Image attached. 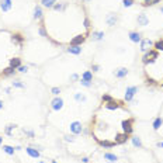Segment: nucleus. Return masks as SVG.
Returning <instances> with one entry per match:
<instances>
[{"mask_svg":"<svg viewBox=\"0 0 163 163\" xmlns=\"http://www.w3.org/2000/svg\"><path fill=\"white\" fill-rule=\"evenodd\" d=\"M158 51H155V49H151V51H148L146 54L143 55V58H142V62H143V65H149V63H155L156 62V59H158Z\"/></svg>","mask_w":163,"mask_h":163,"instance_id":"obj_1","label":"nucleus"},{"mask_svg":"<svg viewBox=\"0 0 163 163\" xmlns=\"http://www.w3.org/2000/svg\"><path fill=\"white\" fill-rule=\"evenodd\" d=\"M138 93V87L136 86H131V87H127L125 90V101H132L134 96Z\"/></svg>","mask_w":163,"mask_h":163,"instance_id":"obj_2","label":"nucleus"},{"mask_svg":"<svg viewBox=\"0 0 163 163\" xmlns=\"http://www.w3.org/2000/svg\"><path fill=\"white\" fill-rule=\"evenodd\" d=\"M152 46H153V42L149 40V38H145V40H142L141 41V51L142 52H148V51H151Z\"/></svg>","mask_w":163,"mask_h":163,"instance_id":"obj_3","label":"nucleus"},{"mask_svg":"<svg viewBox=\"0 0 163 163\" xmlns=\"http://www.w3.org/2000/svg\"><path fill=\"white\" fill-rule=\"evenodd\" d=\"M69 128H70V132H72V134H75V135H79V134H82V131H83V127H82V124H80V122H77V121L72 122Z\"/></svg>","mask_w":163,"mask_h":163,"instance_id":"obj_4","label":"nucleus"},{"mask_svg":"<svg viewBox=\"0 0 163 163\" xmlns=\"http://www.w3.org/2000/svg\"><path fill=\"white\" fill-rule=\"evenodd\" d=\"M51 107H52V110H55V111H58V110H61L62 107H63V100L61 97H56L52 100V103H51Z\"/></svg>","mask_w":163,"mask_h":163,"instance_id":"obj_5","label":"nucleus"},{"mask_svg":"<svg viewBox=\"0 0 163 163\" xmlns=\"http://www.w3.org/2000/svg\"><path fill=\"white\" fill-rule=\"evenodd\" d=\"M11 6H13L11 0H1V1H0V10L4 11V13H6V11H10Z\"/></svg>","mask_w":163,"mask_h":163,"instance_id":"obj_6","label":"nucleus"},{"mask_svg":"<svg viewBox=\"0 0 163 163\" xmlns=\"http://www.w3.org/2000/svg\"><path fill=\"white\" fill-rule=\"evenodd\" d=\"M68 52L69 54H73V55H79V54H82V48H80V45H70L68 48Z\"/></svg>","mask_w":163,"mask_h":163,"instance_id":"obj_7","label":"nucleus"},{"mask_svg":"<svg viewBox=\"0 0 163 163\" xmlns=\"http://www.w3.org/2000/svg\"><path fill=\"white\" fill-rule=\"evenodd\" d=\"M130 40L132 41V42H135V44L141 42V41H142L141 34H139V33H136V31H132V33H130Z\"/></svg>","mask_w":163,"mask_h":163,"instance_id":"obj_8","label":"nucleus"},{"mask_svg":"<svg viewBox=\"0 0 163 163\" xmlns=\"http://www.w3.org/2000/svg\"><path fill=\"white\" fill-rule=\"evenodd\" d=\"M25 152L28 153L31 158H34V159H38L40 158V152L37 151V149H34V148H31V146H28V148H25Z\"/></svg>","mask_w":163,"mask_h":163,"instance_id":"obj_9","label":"nucleus"},{"mask_svg":"<svg viewBox=\"0 0 163 163\" xmlns=\"http://www.w3.org/2000/svg\"><path fill=\"white\" fill-rule=\"evenodd\" d=\"M127 75H128V69L127 68H120L115 72V77H118V79H122V77H125Z\"/></svg>","mask_w":163,"mask_h":163,"instance_id":"obj_10","label":"nucleus"},{"mask_svg":"<svg viewBox=\"0 0 163 163\" xmlns=\"http://www.w3.org/2000/svg\"><path fill=\"white\" fill-rule=\"evenodd\" d=\"M104 159L110 163H114L118 160V158H117V155H114V153H104Z\"/></svg>","mask_w":163,"mask_h":163,"instance_id":"obj_11","label":"nucleus"},{"mask_svg":"<svg viewBox=\"0 0 163 163\" xmlns=\"http://www.w3.org/2000/svg\"><path fill=\"white\" fill-rule=\"evenodd\" d=\"M148 23H149V20H148V17H146V14H139L138 16V24L139 25H148Z\"/></svg>","mask_w":163,"mask_h":163,"instance_id":"obj_12","label":"nucleus"},{"mask_svg":"<svg viewBox=\"0 0 163 163\" xmlns=\"http://www.w3.org/2000/svg\"><path fill=\"white\" fill-rule=\"evenodd\" d=\"M34 18H35V20L42 18V9H41L40 6H37V7L34 9Z\"/></svg>","mask_w":163,"mask_h":163,"instance_id":"obj_13","label":"nucleus"},{"mask_svg":"<svg viewBox=\"0 0 163 163\" xmlns=\"http://www.w3.org/2000/svg\"><path fill=\"white\" fill-rule=\"evenodd\" d=\"M44 7H48V9H52L55 4H56V0H41Z\"/></svg>","mask_w":163,"mask_h":163,"instance_id":"obj_14","label":"nucleus"},{"mask_svg":"<svg viewBox=\"0 0 163 163\" xmlns=\"http://www.w3.org/2000/svg\"><path fill=\"white\" fill-rule=\"evenodd\" d=\"M115 23H117V16L115 14H110L107 17V24L110 27H113V25H115Z\"/></svg>","mask_w":163,"mask_h":163,"instance_id":"obj_15","label":"nucleus"},{"mask_svg":"<svg viewBox=\"0 0 163 163\" xmlns=\"http://www.w3.org/2000/svg\"><path fill=\"white\" fill-rule=\"evenodd\" d=\"M82 79H83V80H87V82H91V80H93V73H91L90 70H86V72L82 75Z\"/></svg>","mask_w":163,"mask_h":163,"instance_id":"obj_16","label":"nucleus"},{"mask_svg":"<svg viewBox=\"0 0 163 163\" xmlns=\"http://www.w3.org/2000/svg\"><path fill=\"white\" fill-rule=\"evenodd\" d=\"M162 124H163V120L160 118V117H158V118L155 120V122H153V128L158 131L159 128H160V125H162Z\"/></svg>","mask_w":163,"mask_h":163,"instance_id":"obj_17","label":"nucleus"},{"mask_svg":"<svg viewBox=\"0 0 163 163\" xmlns=\"http://www.w3.org/2000/svg\"><path fill=\"white\" fill-rule=\"evenodd\" d=\"M3 151H4V152L7 153V155H14V148H13V146H9V145H4V146H3Z\"/></svg>","mask_w":163,"mask_h":163,"instance_id":"obj_18","label":"nucleus"},{"mask_svg":"<svg viewBox=\"0 0 163 163\" xmlns=\"http://www.w3.org/2000/svg\"><path fill=\"white\" fill-rule=\"evenodd\" d=\"M160 0H143V6L145 7H148V6H153V4H156V3H159Z\"/></svg>","mask_w":163,"mask_h":163,"instance_id":"obj_19","label":"nucleus"},{"mask_svg":"<svg viewBox=\"0 0 163 163\" xmlns=\"http://www.w3.org/2000/svg\"><path fill=\"white\" fill-rule=\"evenodd\" d=\"M103 37H104V33H93V40L94 41H100V40H103Z\"/></svg>","mask_w":163,"mask_h":163,"instance_id":"obj_20","label":"nucleus"},{"mask_svg":"<svg viewBox=\"0 0 163 163\" xmlns=\"http://www.w3.org/2000/svg\"><path fill=\"white\" fill-rule=\"evenodd\" d=\"M75 98H76V101H79V103H80V101H86V96H85L83 93H76V94H75Z\"/></svg>","mask_w":163,"mask_h":163,"instance_id":"obj_21","label":"nucleus"},{"mask_svg":"<svg viewBox=\"0 0 163 163\" xmlns=\"http://www.w3.org/2000/svg\"><path fill=\"white\" fill-rule=\"evenodd\" d=\"M131 139H132V143H134V146H138V148H139V146H142V142H141V139H139L138 136H132Z\"/></svg>","mask_w":163,"mask_h":163,"instance_id":"obj_22","label":"nucleus"},{"mask_svg":"<svg viewBox=\"0 0 163 163\" xmlns=\"http://www.w3.org/2000/svg\"><path fill=\"white\" fill-rule=\"evenodd\" d=\"M155 51H163V40H160V41H158V42L155 44Z\"/></svg>","mask_w":163,"mask_h":163,"instance_id":"obj_23","label":"nucleus"},{"mask_svg":"<svg viewBox=\"0 0 163 163\" xmlns=\"http://www.w3.org/2000/svg\"><path fill=\"white\" fill-rule=\"evenodd\" d=\"M122 4H124V7H131L134 4V0H124Z\"/></svg>","mask_w":163,"mask_h":163,"instance_id":"obj_24","label":"nucleus"},{"mask_svg":"<svg viewBox=\"0 0 163 163\" xmlns=\"http://www.w3.org/2000/svg\"><path fill=\"white\" fill-rule=\"evenodd\" d=\"M80 85L85 87H90L91 86V82H87V80H83V79H80Z\"/></svg>","mask_w":163,"mask_h":163,"instance_id":"obj_25","label":"nucleus"},{"mask_svg":"<svg viewBox=\"0 0 163 163\" xmlns=\"http://www.w3.org/2000/svg\"><path fill=\"white\" fill-rule=\"evenodd\" d=\"M13 128H16V125H7V127H6V134H7V135H11Z\"/></svg>","mask_w":163,"mask_h":163,"instance_id":"obj_26","label":"nucleus"},{"mask_svg":"<svg viewBox=\"0 0 163 163\" xmlns=\"http://www.w3.org/2000/svg\"><path fill=\"white\" fill-rule=\"evenodd\" d=\"M59 93H61V89L59 87H52V94L54 96H59Z\"/></svg>","mask_w":163,"mask_h":163,"instance_id":"obj_27","label":"nucleus"},{"mask_svg":"<svg viewBox=\"0 0 163 163\" xmlns=\"http://www.w3.org/2000/svg\"><path fill=\"white\" fill-rule=\"evenodd\" d=\"M17 69H18V72H21V73H25V72L28 70V68H27V66H18Z\"/></svg>","mask_w":163,"mask_h":163,"instance_id":"obj_28","label":"nucleus"},{"mask_svg":"<svg viewBox=\"0 0 163 163\" xmlns=\"http://www.w3.org/2000/svg\"><path fill=\"white\" fill-rule=\"evenodd\" d=\"M13 86H14V87H20V89H23V87H24V85H23V83H20L18 80H16V82H13Z\"/></svg>","mask_w":163,"mask_h":163,"instance_id":"obj_29","label":"nucleus"},{"mask_svg":"<svg viewBox=\"0 0 163 163\" xmlns=\"http://www.w3.org/2000/svg\"><path fill=\"white\" fill-rule=\"evenodd\" d=\"M111 100H113V97L108 96V94H104V96H103V101H106V103H107V101H111Z\"/></svg>","mask_w":163,"mask_h":163,"instance_id":"obj_30","label":"nucleus"},{"mask_svg":"<svg viewBox=\"0 0 163 163\" xmlns=\"http://www.w3.org/2000/svg\"><path fill=\"white\" fill-rule=\"evenodd\" d=\"M24 132H25L28 136H34V132H33V131H25V130H24Z\"/></svg>","mask_w":163,"mask_h":163,"instance_id":"obj_31","label":"nucleus"},{"mask_svg":"<svg viewBox=\"0 0 163 163\" xmlns=\"http://www.w3.org/2000/svg\"><path fill=\"white\" fill-rule=\"evenodd\" d=\"M91 69H93V72H97L98 69H100V66H98V65H93V68H91Z\"/></svg>","mask_w":163,"mask_h":163,"instance_id":"obj_32","label":"nucleus"},{"mask_svg":"<svg viewBox=\"0 0 163 163\" xmlns=\"http://www.w3.org/2000/svg\"><path fill=\"white\" fill-rule=\"evenodd\" d=\"M77 75H72V76H70V79H72V80H77Z\"/></svg>","mask_w":163,"mask_h":163,"instance_id":"obj_33","label":"nucleus"},{"mask_svg":"<svg viewBox=\"0 0 163 163\" xmlns=\"http://www.w3.org/2000/svg\"><path fill=\"white\" fill-rule=\"evenodd\" d=\"M158 148H163V142H158Z\"/></svg>","mask_w":163,"mask_h":163,"instance_id":"obj_34","label":"nucleus"},{"mask_svg":"<svg viewBox=\"0 0 163 163\" xmlns=\"http://www.w3.org/2000/svg\"><path fill=\"white\" fill-rule=\"evenodd\" d=\"M82 160H83V163H87V162H89V159H87V158H83Z\"/></svg>","mask_w":163,"mask_h":163,"instance_id":"obj_35","label":"nucleus"},{"mask_svg":"<svg viewBox=\"0 0 163 163\" xmlns=\"http://www.w3.org/2000/svg\"><path fill=\"white\" fill-rule=\"evenodd\" d=\"M1 107H3V101H0V108H1Z\"/></svg>","mask_w":163,"mask_h":163,"instance_id":"obj_36","label":"nucleus"},{"mask_svg":"<svg viewBox=\"0 0 163 163\" xmlns=\"http://www.w3.org/2000/svg\"><path fill=\"white\" fill-rule=\"evenodd\" d=\"M1 142H3V138H1V136H0V145H1Z\"/></svg>","mask_w":163,"mask_h":163,"instance_id":"obj_37","label":"nucleus"},{"mask_svg":"<svg viewBox=\"0 0 163 163\" xmlns=\"http://www.w3.org/2000/svg\"><path fill=\"white\" fill-rule=\"evenodd\" d=\"M160 11H162V13H163V7H162V9H160Z\"/></svg>","mask_w":163,"mask_h":163,"instance_id":"obj_38","label":"nucleus"},{"mask_svg":"<svg viewBox=\"0 0 163 163\" xmlns=\"http://www.w3.org/2000/svg\"><path fill=\"white\" fill-rule=\"evenodd\" d=\"M52 163H56V162H55V160H52Z\"/></svg>","mask_w":163,"mask_h":163,"instance_id":"obj_39","label":"nucleus"},{"mask_svg":"<svg viewBox=\"0 0 163 163\" xmlns=\"http://www.w3.org/2000/svg\"><path fill=\"white\" fill-rule=\"evenodd\" d=\"M38 163H45V162H38Z\"/></svg>","mask_w":163,"mask_h":163,"instance_id":"obj_40","label":"nucleus"},{"mask_svg":"<svg viewBox=\"0 0 163 163\" xmlns=\"http://www.w3.org/2000/svg\"><path fill=\"white\" fill-rule=\"evenodd\" d=\"M85 1H90V0H85Z\"/></svg>","mask_w":163,"mask_h":163,"instance_id":"obj_41","label":"nucleus"}]
</instances>
